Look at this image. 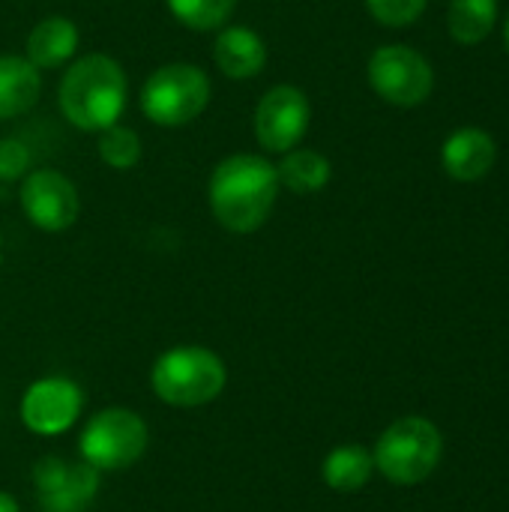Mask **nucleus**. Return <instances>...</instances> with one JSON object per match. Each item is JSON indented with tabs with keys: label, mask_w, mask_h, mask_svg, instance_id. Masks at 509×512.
<instances>
[{
	"label": "nucleus",
	"mask_w": 509,
	"mask_h": 512,
	"mask_svg": "<svg viewBox=\"0 0 509 512\" xmlns=\"http://www.w3.org/2000/svg\"><path fill=\"white\" fill-rule=\"evenodd\" d=\"M279 174L267 156L234 153L222 159L207 183L210 213L231 234L258 231L279 198Z\"/></svg>",
	"instance_id": "obj_1"
},
{
	"label": "nucleus",
	"mask_w": 509,
	"mask_h": 512,
	"mask_svg": "<svg viewBox=\"0 0 509 512\" xmlns=\"http://www.w3.org/2000/svg\"><path fill=\"white\" fill-rule=\"evenodd\" d=\"M129 99L123 66L108 54H81L69 63L57 87L63 117L81 132H102L120 123Z\"/></svg>",
	"instance_id": "obj_2"
},
{
	"label": "nucleus",
	"mask_w": 509,
	"mask_h": 512,
	"mask_svg": "<svg viewBox=\"0 0 509 512\" xmlns=\"http://www.w3.org/2000/svg\"><path fill=\"white\" fill-rule=\"evenodd\" d=\"M153 393L174 408H201L222 396L228 369L219 354L204 345H177L159 354L150 372Z\"/></svg>",
	"instance_id": "obj_3"
},
{
	"label": "nucleus",
	"mask_w": 509,
	"mask_h": 512,
	"mask_svg": "<svg viewBox=\"0 0 509 512\" xmlns=\"http://www.w3.org/2000/svg\"><path fill=\"white\" fill-rule=\"evenodd\" d=\"M444 456V438L426 417H402L390 423L375 444V471L396 486L429 480Z\"/></svg>",
	"instance_id": "obj_4"
},
{
	"label": "nucleus",
	"mask_w": 509,
	"mask_h": 512,
	"mask_svg": "<svg viewBox=\"0 0 509 512\" xmlns=\"http://www.w3.org/2000/svg\"><path fill=\"white\" fill-rule=\"evenodd\" d=\"M210 75L195 63H165L141 87V111L153 126L177 129L195 123L210 105Z\"/></svg>",
	"instance_id": "obj_5"
},
{
	"label": "nucleus",
	"mask_w": 509,
	"mask_h": 512,
	"mask_svg": "<svg viewBox=\"0 0 509 512\" xmlns=\"http://www.w3.org/2000/svg\"><path fill=\"white\" fill-rule=\"evenodd\" d=\"M147 423L129 408H105L87 420L78 438L81 459L102 471L132 468L147 450Z\"/></svg>",
	"instance_id": "obj_6"
},
{
	"label": "nucleus",
	"mask_w": 509,
	"mask_h": 512,
	"mask_svg": "<svg viewBox=\"0 0 509 512\" xmlns=\"http://www.w3.org/2000/svg\"><path fill=\"white\" fill-rule=\"evenodd\" d=\"M372 90L399 108H414L429 99L435 75L429 60L408 45H384L369 57Z\"/></svg>",
	"instance_id": "obj_7"
},
{
	"label": "nucleus",
	"mask_w": 509,
	"mask_h": 512,
	"mask_svg": "<svg viewBox=\"0 0 509 512\" xmlns=\"http://www.w3.org/2000/svg\"><path fill=\"white\" fill-rule=\"evenodd\" d=\"M18 204L30 225L48 234L72 228L81 216V198L75 183L54 168H33L24 174Z\"/></svg>",
	"instance_id": "obj_8"
},
{
	"label": "nucleus",
	"mask_w": 509,
	"mask_h": 512,
	"mask_svg": "<svg viewBox=\"0 0 509 512\" xmlns=\"http://www.w3.org/2000/svg\"><path fill=\"white\" fill-rule=\"evenodd\" d=\"M309 120V96L294 84H276L255 108V141L267 153H288L309 132Z\"/></svg>",
	"instance_id": "obj_9"
},
{
	"label": "nucleus",
	"mask_w": 509,
	"mask_h": 512,
	"mask_svg": "<svg viewBox=\"0 0 509 512\" xmlns=\"http://www.w3.org/2000/svg\"><path fill=\"white\" fill-rule=\"evenodd\" d=\"M33 489L42 512H87L99 495V471L84 459L45 456L33 468Z\"/></svg>",
	"instance_id": "obj_10"
},
{
	"label": "nucleus",
	"mask_w": 509,
	"mask_h": 512,
	"mask_svg": "<svg viewBox=\"0 0 509 512\" xmlns=\"http://www.w3.org/2000/svg\"><path fill=\"white\" fill-rule=\"evenodd\" d=\"M84 411V393L63 375L33 381L21 396V423L42 438L63 435L75 426Z\"/></svg>",
	"instance_id": "obj_11"
},
{
	"label": "nucleus",
	"mask_w": 509,
	"mask_h": 512,
	"mask_svg": "<svg viewBox=\"0 0 509 512\" xmlns=\"http://www.w3.org/2000/svg\"><path fill=\"white\" fill-rule=\"evenodd\" d=\"M213 63L231 81L255 78L267 66V42L261 39V33L243 24L219 27V36L213 42Z\"/></svg>",
	"instance_id": "obj_12"
},
{
	"label": "nucleus",
	"mask_w": 509,
	"mask_h": 512,
	"mask_svg": "<svg viewBox=\"0 0 509 512\" xmlns=\"http://www.w3.org/2000/svg\"><path fill=\"white\" fill-rule=\"evenodd\" d=\"M78 42H81V33L75 27L72 18L66 15H45L42 21L33 24V30L27 33V42H24V57L39 69H60L66 66L75 51H78Z\"/></svg>",
	"instance_id": "obj_13"
},
{
	"label": "nucleus",
	"mask_w": 509,
	"mask_h": 512,
	"mask_svg": "<svg viewBox=\"0 0 509 512\" xmlns=\"http://www.w3.org/2000/svg\"><path fill=\"white\" fill-rule=\"evenodd\" d=\"M498 159V147H495V138L483 129H459L453 132L447 141H444V150H441V162H444V171L453 177V180H480L492 171Z\"/></svg>",
	"instance_id": "obj_14"
},
{
	"label": "nucleus",
	"mask_w": 509,
	"mask_h": 512,
	"mask_svg": "<svg viewBox=\"0 0 509 512\" xmlns=\"http://www.w3.org/2000/svg\"><path fill=\"white\" fill-rule=\"evenodd\" d=\"M42 96V72L21 54H0V120L27 114Z\"/></svg>",
	"instance_id": "obj_15"
},
{
	"label": "nucleus",
	"mask_w": 509,
	"mask_h": 512,
	"mask_svg": "<svg viewBox=\"0 0 509 512\" xmlns=\"http://www.w3.org/2000/svg\"><path fill=\"white\" fill-rule=\"evenodd\" d=\"M276 174H279V186H285L288 192H294V195H315V192H321L330 183L333 165L318 150L294 147L276 165Z\"/></svg>",
	"instance_id": "obj_16"
},
{
	"label": "nucleus",
	"mask_w": 509,
	"mask_h": 512,
	"mask_svg": "<svg viewBox=\"0 0 509 512\" xmlns=\"http://www.w3.org/2000/svg\"><path fill=\"white\" fill-rule=\"evenodd\" d=\"M372 474H375V459L360 444H342V447L330 450V456L324 459V468H321L324 483L342 495L360 492L372 480Z\"/></svg>",
	"instance_id": "obj_17"
},
{
	"label": "nucleus",
	"mask_w": 509,
	"mask_h": 512,
	"mask_svg": "<svg viewBox=\"0 0 509 512\" xmlns=\"http://www.w3.org/2000/svg\"><path fill=\"white\" fill-rule=\"evenodd\" d=\"M498 18V0H453L447 12V24L456 42L477 45L483 42Z\"/></svg>",
	"instance_id": "obj_18"
},
{
	"label": "nucleus",
	"mask_w": 509,
	"mask_h": 512,
	"mask_svg": "<svg viewBox=\"0 0 509 512\" xmlns=\"http://www.w3.org/2000/svg\"><path fill=\"white\" fill-rule=\"evenodd\" d=\"M171 15L189 30H219L234 15L237 0H165Z\"/></svg>",
	"instance_id": "obj_19"
},
{
	"label": "nucleus",
	"mask_w": 509,
	"mask_h": 512,
	"mask_svg": "<svg viewBox=\"0 0 509 512\" xmlns=\"http://www.w3.org/2000/svg\"><path fill=\"white\" fill-rule=\"evenodd\" d=\"M144 147H141V135L123 123H114L108 129L99 132V159L114 168V171H129L141 162Z\"/></svg>",
	"instance_id": "obj_20"
},
{
	"label": "nucleus",
	"mask_w": 509,
	"mask_h": 512,
	"mask_svg": "<svg viewBox=\"0 0 509 512\" xmlns=\"http://www.w3.org/2000/svg\"><path fill=\"white\" fill-rule=\"evenodd\" d=\"M429 0H366L369 12L375 21L387 24V27H408L414 24Z\"/></svg>",
	"instance_id": "obj_21"
},
{
	"label": "nucleus",
	"mask_w": 509,
	"mask_h": 512,
	"mask_svg": "<svg viewBox=\"0 0 509 512\" xmlns=\"http://www.w3.org/2000/svg\"><path fill=\"white\" fill-rule=\"evenodd\" d=\"M30 168V150L18 138H0V180H24Z\"/></svg>",
	"instance_id": "obj_22"
},
{
	"label": "nucleus",
	"mask_w": 509,
	"mask_h": 512,
	"mask_svg": "<svg viewBox=\"0 0 509 512\" xmlns=\"http://www.w3.org/2000/svg\"><path fill=\"white\" fill-rule=\"evenodd\" d=\"M0 512H21L18 501L9 492H0Z\"/></svg>",
	"instance_id": "obj_23"
},
{
	"label": "nucleus",
	"mask_w": 509,
	"mask_h": 512,
	"mask_svg": "<svg viewBox=\"0 0 509 512\" xmlns=\"http://www.w3.org/2000/svg\"><path fill=\"white\" fill-rule=\"evenodd\" d=\"M504 36H507V48H509V18H507V30H504Z\"/></svg>",
	"instance_id": "obj_24"
}]
</instances>
